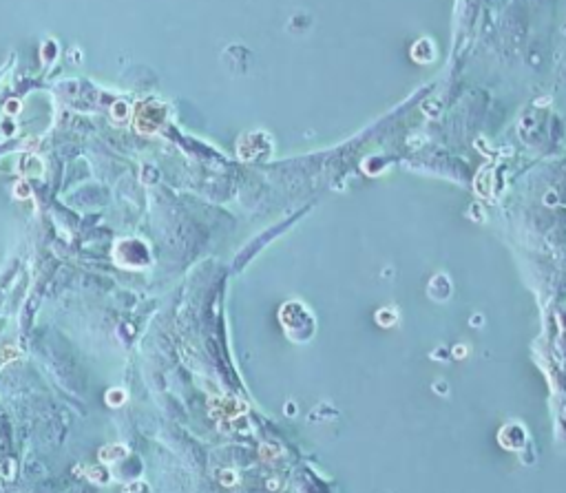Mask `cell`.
I'll use <instances>...</instances> for the list:
<instances>
[{"label":"cell","mask_w":566,"mask_h":493,"mask_svg":"<svg viewBox=\"0 0 566 493\" xmlns=\"http://www.w3.org/2000/svg\"><path fill=\"white\" fill-rule=\"evenodd\" d=\"M164 120V109L157 104H142L135 115V129L139 133H155Z\"/></svg>","instance_id":"cell-1"},{"label":"cell","mask_w":566,"mask_h":493,"mask_svg":"<svg viewBox=\"0 0 566 493\" xmlns=\"http://www.w3.org/2000/svg\"><path fill=\"white\" fill-rule=\"evenodd\" d=\"M411 58L420 64H429L436 60V42L429 38H420L414 47H411Z\"/></svg>","instance_id":"cell-2"},{"label":"cell","mask_w":566,"mask_h":493,"mask_svg":"<svg viewBox=\"0 0 566 493\" xmlns=\"http://www.w3.org/2000/svg\"><path fill=\"white\" fill-rule=\"evenodd\" d=\"M73 473H78V475L84 473V478L91 480V482H95V484H108V482H111V473H108L107 465H93V466L78 465L76 469H73Z\"/></svg>","instance_id":"cell-3"},{"label":"cell","mask_w":566,"mask_h":493,"mask_svg":"<svg viewBox=\"0 0 566 493\" xmlns=\"http://www.w3.org/2000/svg\"><path fill=\"white\" fill-rule=\"evenodd\" d=\"M131 453V449L126 444H107L98 451V458H100V465H113V462H120L124 460L126 456Z\"/></svg>","instance_id":"cell-4"},{"label":"cell","mask_w":566,"mask_h":493,"mask_svg":"<svg viewBox=\"0 0 566 493\" xmlns=\"http://www.w3.org/2000/svg\"><path fill=\"white\" fill-rule=\"evenodd\" d=\"M126 398H129V394H126L122 387H113V389H108L107 396H104L108 407H122V405L126 403Z\"/></svg>","instance_id":"cell-5"},{"label":"cell","mask_w":566,"mask_h":493,"mask_svg":"<svg viewBox=\"0 0 566 493\" xmlns=\"http://www.w3.org/2000/svg\"><path fill=\"white\" fill-rule=\"evenodd\" d=\"M124 491L126 493H151V487H148L144 480H133V482L126 484Z\"/></svg>","instance_id":"cell-6"},{"label":"cell","mask_w":566,"mask_h":493,"mask_svg":"<svg viewBox=\"0 0 566 493\" xmlns=\"http://www.w3.org/2000/svg\"><path fill=\"white\" fill-rule=\"evenodd\" d=\"M14 192H16V197H20V199H29V197H31V188H29V184L25 182V179H18V182H16Z\"/></svg>","instance_id":"cell-7"},{"label":"cell","mask_w":566,"mask_h":493,"mask_svg":"<svg viewBox=\"0 0 566 493\" xmlns=\"http://www.w3.org/2000/svg\"><path fill=\"white\" fill-rule=\"evenodd\" d=\"M18 356H20V350H18V347H14V345L5 347V350L0 352V365H5V363H9V360L18 358Z\"/></svg>","instance_id":"cell-8"},{"label":"cell","mask_w":566,"mask_h":493,"mask_svg":"<svg viewBox=\"0 0 566 493\" xmlns=\"http://www.w3.org/2000/svg\"><path fill=\"white\" fill-rule=\"evenodd\" d=\"M16 465H14V460H5V465L0 466V475L5 480H14V475H16Z\"/></svg>","instance_id":"cell-9"},{"label":"cell","mask_w":566,"mask_h":493,"mask_svg":"<svg viewBox=\"0 0 566 493\" xmlns=\"http://www.w3.org/2000/svg\"><path fill=\"white\" fill-rule=\"evenodd\" d=\"M111 115H113V120H124V117L129 115V107H126L124 102H117L115 107H113Z\"/></svg>","instance_id":"cell-10"},{"label":"cell","mask_w":566,"mask_h":493,"mask_svg":"<svg viewBox=\"0 0 566 493\" xmlns=\"http://www.w3.org/2000/svg\"><path fill=\"white\" fill-rule=\"evenodd\" d=\"M5 113H9V115L20 113V102H18V100H9V102L5 104Z\"/></svg>","instance_id":"cell-11"},{"label":"cell","mask_w":566,"mask_h":493,"mask_svg":"<svg viewBox=\"0 0 566 493\" xmlns=\"http://www.w3.org/2000/svg\"><path fill=\"white\" fill-rule=\"evenodd\" d=\"M223 484H235V473H228V471H223Z\"/></svg>","instance_id":"cell-12"}]
</instances>
